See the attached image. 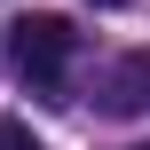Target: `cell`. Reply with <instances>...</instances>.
Wrapping results in <instances>:
<instances>
[{"label": "cell", "instance_id": "3957f363", "mask_svg": "<svg viewBox=\"0 0 150 150\" xmlns=\"http://www.w3.org/2000/svg\"><path fill=\"white\" fill-rule=\"evenodd\" d=\"M0 150H40V134H32V127H16V119H0Z\"/></svg>", "mask_w": 150, "mask_h": 150}, {"label": "cell", "instance_id": "6da1fadb", "mask_svg": "<svg viewBox=\"0 0 150 150\" xmlns=\"http://www.w3.org/2000/svg\"><path fill=\"white\" fill-rule=\"evenodd\" d=\"M8 47H16L24 87L63 95V71H71V55H79V32H71L63 16H24V24H8Z\"/></svg>", "mask_w": 150, "mask_h": 150}, {"label": "cell", "instance_id": "277c9868", "mask_svg": "<svg viewBox=\"0 0 150 150\" xmlns=\"http://www.w3.org/2000/svg\"><path fill=\"white\" fill-rule=\"evenodd\" d=\"M95 8H127V0H95Z\"/></svg>", "mask_w": 150, "mask_h": 150}, {"label": "cell", "instance_id": "7a4b0ae2", "mask_svg": "<svg viewBox=\"0 0 150 150\" xmlns=\"http://www.w3.org/2000/svg\"><path fill=\"white\" fill-rule=\"evenodd\" d=\"M103 103H111V111H142V103H150V63H119Z\"/></svg>", "mask_w": 150, "mask_h": 150}, {"label": "cell", "instance_id": "5b68a950", "mask_svg": "<svg viewBox=\"0 0 150 150\" xmlns=\"http://www.w3.org/2000/svg\"><path fill=\"white\" fill-rule=\"evenodd\" d=\"M134 150H150V142H134Z\"/></svg>", "mask_w": 150, "mask_h": 150}]
</instances>
